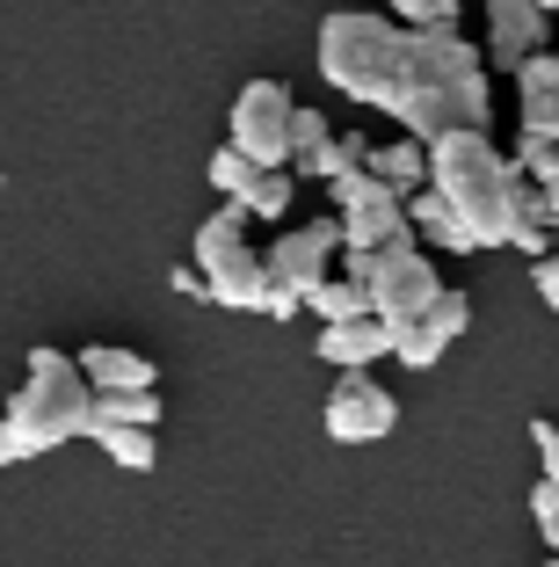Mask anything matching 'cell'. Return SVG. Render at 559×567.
<instances>
[{"mask_svg": "<svg viewBox=\"0 0 559 567\" xmlns=\"http://www.w3.org/2000/svg\"><path fill=\"white\" fill-rule=\"evenodd\" d=\"M161 385L153 393H95V430H161Z\"/></svg>", "mask_w": 559, "mask_h": 567, "instance_id": "cell-19", "label": "cell"}, {"mask_svg": "<svg viewBox=\"0 0 559 567\" xmlns=\"http://www.w3.org/2000/svg\"><path fill=\"white\" fill-rule=\"evenodd\" d=\"M444 291H451V284L436 277V255H428L414 234L371 255V313H379L385 328H400V320H422L428 306L444 299Z\"/></svg>", "mask_w": 559, "mask_h": 567, "instance_id": "cell-8", "label": "cell"}, {"mask_svg": "<svg viewBox=\"0 0 559 567\" xmlns=\"http://www.w3.org/2000/svg\"><path fill=\"white\" fill-rule=\"evenodd\" d=\"M422 320H436V328H444V334H451V342H458V334H465V328H473V299H465V291H444V299L428 306V313H422Z\"/></svg>", "mask_w": 559, "mask_h": 567, "instance_id": "cell-27", "label": "cell"}, {"mask_svg": "<svg viewBox=\"0 0 559 567\" xmlns=\"http://www.w3.org/2000/svg\"><path fill=\"white\" fill-rule=\"evenodd\" d=\"M530 284H538V299H545V306H552V320H559V248H552V255H545V262H538V269H530Z\"/></svg>", "mask_w": 559, "mask_h": 567, "instance_id": "cell-31", "label": "cell"}, {"mask_svg": "<svg viewBox=\"0 0 559 567\" xmlns=\"http://www.w3.org/2000/svg\"><path fill=\"white\" fill-rule=\"evenodd\" d=\"M102 444V458L124 473H153V458H161V444H153V430H87Z\"/></svg>", "mask_w": 559, "mask_h": 567, "instance_id": "cell-22", "label": "cell"}, {"mask_svg": "<svg viewBox=\"0 0 559 567\" xmlns=\"http://www.w3.org/2000/svg\"><path fill=\"white\" fill-rule=\"evenodd\" d=\"M400 59H407V30L379 8H334L320 16L313 37V66L334 95L363 102V110H385L400 87Z\"/></svg>", "mask_w": 559, "mask_h": 567, "instance_id": "cell-3", "label": "cell"}, {"mask_svg": "<svg viewBox=\"0 0 559 567\" xmlns=\"http://www.w3.org/2000/svg\"><path fill=\"white\" fill-rule=\"evenodd\" d=\"M328 146H334V124L320 117V110H306V102H298V117H291V167L320 161Z\"/></svg>", "mask_w": 559, "mask_h": 567, "instance_id": "cell-25", "label": "cell"}, {"mask_svg": "<svg viewBox=\"0 0 559 567\" xmlns=\"http://www.w3.org/2000/svg\"><path fill=\"white\" fill-rule=\"evenodd\" d=\"M516 132L559 138V51H538V59L516 73Z\"/></svg>", "mask_w": 559, "mask_h": 567, "instance_id": "cell-13", "label": "cell"}, {"mask_svg": "<svg viewBox=\"0 0 559 567\" xmlns=\"http://www.w3.org/2000/svg\"><path fill=\"white\" fill-rule=\"evenodd\" d=\"M189 262L204 269V284H211V306H226V313H262L269 299V269H262V248L247 240V218L232 212H211L197 226V240H189Z\"/></svg>", "mask_w": 559, "mask_h": 567, "instance_id": "cell-6", "label": "cell"}, {"mask_svg": "<svg viewBox=\"0 0 559 567\" xmlns=\"http://www.w3.org/2000/svg\"><path fill=\"white\" fill-rule=\"evenodd\" d=\"M204 175H211V189H218V197H226V204H240V189L255 183V175H262V167L247 161V153L218 146V153H211V167H204Z\"/></svg>", "mask_w": 559, "mask_h": 567, "instance_id": "cell-26", "label": "cell"}, {"mask_svg": "<svg viewBox=\"0 0 559 567\" xmlns=\"http://www.w3.org/2000/svg\"><path fill=\"white\" fill-rule=\"evenodd\" d=\"M545 567H559V553H552V560H545Z\"/></svg>", "mask_w": 559, "mask_h": 567, "instance_id": "cell-35", "label": "cell"}, {"mask_svg": "<svg viewBox=\"0 0 559 567\" xmlns=\"http://www.w3.org/2000/svg\"><path fill=\"white\" fill-rule=\"evenodd\" d=\"M328 204H334V218H342V248L379 255V248H393V240H407V197H393L371 167L328 183Z\"/></svg>", "mask_w": 559, "mask_h": 567, "instance_id": "cell-9", "label": "cell"}, {"mask_svg": "<svg viewBox=\"0 0 559 567\" xmlns=\"http://www.w3.org/2000/svg\"><path fill=\"white\" fill-rule=\"evenodd\" d=\"M81 379L95 385V393H153L161 385V364L138 350H116V342H95V350H81Z\"/></svg>", "mask_w": 559, "mask_h": 567, "instance_id": "cell-14", "label": "cell"}, {"mask_svg": "<svg viewBox=\"0 0 559 567\" xmlns=\"http://www.w3.org/2000/svg\"><path fill=\"white\" fill-rule=\"evenodd\" d=\"M530 524H538V532H545V546L559 553V487H552V481H538V487H530Z\"/></svg>", "mask_w": 559, "mask_h": 567, "instance_id": "cell-28", "label": "cell"}, {"mask_svg": "<svg viewBox=\"0 0 559 567\" xmlns=\"http://www.w3.org/2000/svg\"><path fill=\"white\" fill-rule=\"evenodd\" d=\"M400 30H458V0H385Z\"/></svg>", "mask_w": 559, "mask_h": 567, "instance_id": "cell-24", "label": "cell"}, {"mask_svg": "<svg viewBox=\"0 0 559 567\" xmlns=\"http://www.w3.org/2000/svg\"><path fill=\"white\" fill-rule=\"evenodd\" d=\"M8 430H15L22 458H44V451L95 430V385L81 379V357L37 342L22 357V385H15V401H8Z\"/></svg>", "mask_w": 559, "mask_h": 567, "instance_id": "cell-4", "label": "cell"}, {"mask_svg": "<svg viewBox=\"0 0 559 567\" xmlns=\"http://www.w3.org/2000/svg\"><path fill=\"white\" fill-rule=\"evenodd\" d=\"M538 8H545V16H559V0H538Z\"/></svg>", "mask_w": 559, "mask_h": 567, "instance_id": "cell-34", "label": "cell"}, {"mask_svg": "<svg viewBox=\"0 0 559 567\" xmlns=\"http://www.w3.org/2000/svg\"><path fill=\"white\" fill-rule=\"evenodd\" d=\"M530 444H538V481L559 487V422L538 415V422H530Z\"/></svg>", "mask_w": 559, "mask_h": 567, "instance_id": "cell-29", "label": "cell"}, {"mask_svg": "<svg viewBox=\"0 0 559 567\" xmlns=\"http://www.w3.org/2000/svg\"><path fill=\"white\" fill-rule=\"evenodd\" d=\"M291 204H298V175L291 167H262V175L240 189L232 212H240L247 226H291Z\"/></svg>", "mask_w": 559, "mask_h": 567, "instance_id": "cell-15", "label": "cell"}, {"mask_svg": "<svg viewBox=\"0 0 559 567\" xmlns=\"http://www.w3.org/2000/svg\"><path fill=\"white\" fill-rule=\"evenodd\" d=\"M306 306L320 313V328H328V320H371V291H363L356 277H342V269H334V277H320V291Z\"/></svg>", "mask_w": 559, "mask_h": 567, "instance_id": "cell-21", "label": "cell"}, {"mask_svg": "<svg viewBox=\"0 0 559 567\" xmlns=\"http://www.w3.org/2000/svg\"><path fill=\"white\" fill-rule=\"evenodd\" d=\"M444 350H451V334L436 328V320H400V328H393V357L407 371H436V364H444Z\"/></svg>", "mask_w": 559, "mask_h": 567, "instance_id": "cell-20", "label": "cell"}, {"mask_svg": "<svg viewBox=\"0 0 559 567\" xmlns=\"http://www.w3.org/2000/svg\"><path fill=\"white\" fill-rule=\"evenodd\" d=\"M291 117L298 102L283 81L255 73L247 87H232V110H226V146L247 153L255 167H291Z\"/></svg>", "mask_w": 559, "mask_h": 567, "instance_id": "cell-7", "label": "cell"}, {"mask_svg": "<svg viewBox=\"0 0 559 567\" xmlns=\"http://www.w3.org/2000/svg\"><path fill=\"white\" fill-rule=\"evenodd\" d=\"M320 422H328L334 444H385L400 430V401H393V385H379L371 371H342Z\"/></svg>", "mask_w": 559, "mask_h": 567, "instance_id": "cell-10", "label": "cell"}, {"mask_svg": "<svg viewBox=\"0 0 559 567\" xmlns=\"http://www.w3.org/2000/svg\"><path fill=\"white\" fill-rule=\"evenodd\" d=\"M167 291H175V299H211V284H204L197 262H175V269H167Z\"/></svg>", "mask_w": 559, "mask_h": 567, "instance_id": "cell-30", "label": "cell"}, {"mask_svg": "<svg viewBox=\"0 0 559 567\" xmlns=\"http://www.w3.org/2000/svg\"><path fill=\"white\" fill-rule=\"evenodd\" d=\"M487 8V59L501 73H524L538 51H552V16L538 0H479Z\"/></svg>", "mask_w": 559, "mask_h": 567, "instance_id": "cell-11", "label": "cell"}, {"mask_svg": "<svg viewBox=\"0 0 559 567\" xmlns=\"http://www.w3.org/2000/svg\"><path fill=\"white\" fill-rule=\"evenodd\" d=\"M371 146H379V138H363V132H334V146L320 153V161L291 167V175H298V183H342V175H363V167H371Z\"/></svg>", "mask_w": 559, "mask_h": 567, "instance_id": "cell-18", "label": "cell"}, {"mask_svg": "<svg viewBox=\"0 0 559 567\" xmlns=\"http://www.w3.org/2000/svg\"><path fill=\"white\" fill-rule=\"evenodd\" d=\"M371 175H379L393 197H422V189H428V146L400 132L393 146H371Z\"/></svg>", "mask_w": 559, "mask_h": 567, "instance_id": "cell-16", "label": "cell"}, {"mask_svg": "<svg viewBox=\"0 0 559 567\" xmlns=\"http://www.w3.org/2000/svg\"><path fill=\"white\" fill-rule=\"evenodd\" d=\"M0 466H22V444H15V430H8V415H0Z\"/></svg>", "mask_w": 559, "mask_h": 567, "instance_id": "cell-32", "label": "cell"}, {"mask_svg": "<svg viewBox=\"0 0 559 567\" xmlns=\"http://www.w3.org/2000/svg\"><path fill=\"white\" fill-rule=\"evenodd\" d=\"M385 117L422 146L451 132H487V51H473L458 30H407V59H400V87L385 102Z\"/></svg>", "mask_w": 559, "mask_h": 567, "instance_id": "cell-1", "label": "cell"}, {"mask_svg": "<svg viewBox=\"0 0 559 567\" xmlns=\"http://www.w3.org/2000/svg\"><path fill=\"white\" fill-rule=\"evenodd\" d=\"M334 262H342V218H334V212L283 226V234L262 248V269H269L262 320H291L298 306L320 291V277H334Z\"/></svg>", "mask_w": 559, "mask_h": 567, "instance_id": "cell-5", "label": "cell"}, {"mask_svg": "<svg viewBox=\"0 0 559 567\" xmlns=\"http://www.w3.org/2000/svg\"><path fill=\"white\" fill-rule=\"evenodd\" d=\"M313 350H320V364H334V371H371L379 357H393V328H385L379 313L371 320H328Z\"/></svg>", "mask_w": 559, "mask_h": 567, "instance_id": "cell-12", "label": "cell"}, {"mask_svg": "<svg viewBox=\"0 0 559 567\" xmlns=\"http://www.w3.org/2000/svg\"><path fill=\"white\" fill-rule=\"evenodd\" d=\"M407 234H422L428 248H444V255H479L473 240H465V226L451 218V204L436 197V189H422V197H407Z\"/></svg>", "mask_w": 559, "mask_h": 567, "instance_id": "cell-17", "label": "cell"}, {"mask_svg": "<svg viewBox=\"0 0 559 567\" xmlns=\"http://www.w3.org/2000/svg\"><path fill=\"white\" fill-rule=\"evenodd\" d=\"M428 189L451 204L479 255L509 248V197H516V161L494 146L487 132H451L428 138Z\"/></svg>", "mask_w": 559, "mask_h": 567, "instance_id": "cell-2", "label": "cell"}, {"mask_svg": "<svg viewBox=\"0 0 559 567\" xmlns=\"http://www.w3.org/2000/svg\"><path fill=\"white\" fill-rule=\"evenodd\" d=\"M516 175H530V183H559V138H545V132H516Z\"/></svg>", "mask_w": 559, "mask_h": 567, "instance_id": "cell-23", "label": "cell"}, {"mask_svg": "<svg viewBox=\"0 0 559 567\" xmlns=\"http://www.w3.org/2000/svg\"><path fill=\"white\" fill-rule=\"evenodd\" d=\"M545 204H552V212H559V183H545Z\"/></svg>", "mask_w": 559, "mask_h": 567, "instance_id": "cell-33", "label": "cell"}]
</instances>
